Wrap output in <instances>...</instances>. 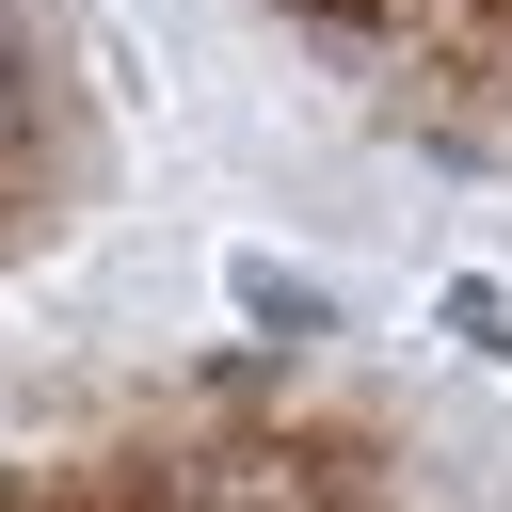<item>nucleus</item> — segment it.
<instances>
[{
    "label": "nucleus",
    "mask_w": 512,
    "mask_h": 512,
    "mask_svg": "<svg viewBox=\"0 0 512 512\" xmlns=\"http://www.w3.org/2000/svg\"><path fill=\"white\" fill-rule=\"evenodd\" d=\"M16 80H32V32H16V0H0V112H16Z\"/></svg>",
    "instance_id": "nucleus-1"
}]
</instances>
